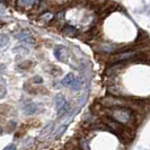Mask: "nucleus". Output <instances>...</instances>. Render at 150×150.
I'll list each match as a JSON object with an SVG mask.
<instances>
[{
    "instance_id": "ddd939ff",
    "label": "nucleus",
    "mask_w": 150,
    "mask_h": 150,
    "mask_svg": "<svg viewBox=\"0 0 150 150\" xmlns=\"http://www.w3.org/2000/svg\"><path fill=\"white\" fill-rule=\"evenodd\" d=\"M33 81H34V83H42V81H43V79H42L41 77H38V76H36V77H34Z\"/></svg>"
},
{
    "instance_id": "1a4fd4ad",
    "label": "nucleus",
    "mask_w": 150,
    "mask_h": 150,
    "mask_svg": "<svg viewBox=\"0 0 150 150\" xmlns=\"http://www.w3.org/2000/svg\"><path fill=\"white\" fill-rule=\"evenodd\" d=\"M80 86H81V79H80L79 77H78V78H75L74 83L70 85V87H71L72 90H79Z\"/></svg>"
},
{
    "instance_id": "39448f33",
    "label": "nucleus",
    "mask_w": 150,
    "mask_h": 150,
    "mask_svg": "<svg viewBox=\"0 0 150 150\" xmlns=\"http://www.w3.org/2000/svg\"><path fill=\"white\" fill-rule=\"evenodd\" d=\"M16 38L19 40V41H22V42H24V43H26V44H32V45L35 44V40L32 38V36L30 35L28 32H22L21 34L16 35Z\"/></svg>"
},
{
    "instance_id": "7ed1b4c3",
    "label": "nucleus",
    "mask_w": 150,
    "mask_h": 150,
    "mask_svg": "<svg viewBox=\"0 0 150 150\" xmlns=\"http://www.w3.org/2000/svg\"><path fill=\"white\" fill-rule=\"evenodd\" d=\"M55 104H57V110L59 115H63L64 113L68 112V110L70 108V105L66 100V98L63 97V95H58L55 98Z\"/></svg>"
},
{
    "instance_id": "6e6552de",
    "label": "nucleus",
    "mask_w": 150,
    "mask_h": 150,
    "mask_svg": "<svg viewBox=\"0 0 150 150\" xmlns=\"http://www.w3.org/2000/svg\"><path fill=\"white\" fill-rule=\"evenodd\" d=\"M75 78L76 77L74 74H68V75L62 79V85H64V86H70L71 83H74Z\"/></svg>"
},
{
    "instance_id": "f03ea898",
    "label": "nucleus",
    "mask_w": 150,
    "mask_h": 150,
    "mask_svg": "<svg viewBox=\"0 0 150 150\" xmlns=\"http://www.w3.org/2000/svg\"><path fill=\"white\" fill-rule=\"evenodd\" d=\"M102 121H103V123L107 127V129L111 130V131H113V132L122 133V132L124 131V128H123V125H122L121 123H119L117 121H115L114 119L110 117V116H107V115L104 116V117L102 119Z\"/></svg>"
},
{
    "instance_id": "f257e3e1",
    "label": "nucleus",
    "mask_w": 150,
    "mask_h": 150,
    "mask_svg": "<svg viewBox=\"0 0 150 150\" xmlns=\"http://www.w3.org/2000/svg\"><path fill=\"white\" fill-rule=\"evenodd\" d=\"M106 112H107V116L117 121L121 124H128L132 120V116H133L132 111L125 106L111 107L110 110H106Z\"/></svg>"
},
{
    "instance_id": "0eeeda50",
    "label": "nucleus",
    "mask_w": 150,
    "mask_h": 150,
    "mask_svg": "<svg viewBox=\"0 0 150 150\" xmlns=\"http://www.w3.org/2000/svg\"><path fill=\"white\" fill-rule=\"evenodd\" d=\"M38 2V0H18L17 1L18 6H21V7H30V6H34Z\"/></svg>"
},
{
    "instance_id": "4468645a",
    "label": "nucleus",
    "mask_w": 150,
    "mask_h": 150,
    "mask_svg": "<svg viewBox=\"0 0 150 150\" xmlns=\"http://www.w3.org/2000/svg\"><path fill=\"white\" fill-rule=\"evenodd\" d=\"M4 150H17V149H16V147L14 144H9V146H7Z\"/></svg>"
},
{
    "instance_id": "f3484780",
    "label": "nucleus",
    "mask_w": 150,
    "mask_h": 150,
    "mask_svg": "<svg viewBox=\"0 0 150 150\" xmlns=\"http://www.w3.org/2000/svg\"><path fill=\"white\" fill-rule=\"evenodd\" d=\"M2 133V129H1V127H0V134Z\"/></svg>"
},
{
    "instance_id": "20e7f679",
    "label": "nucleus",
    "mask_w": 150,
    "mask_h": 150,
    "mask_svg": "<svg viewBox=\"0 0 150 150\" xmlns=\"http://www.w3.org/2000/svg\"><path fill=\"white\" fill-rule=\"evenodd\" d=\"M54 55H55V58H57L58 60L66 62L68 59V55H69L68 49L64 47L63 45H58V46H55V49H54Z\"/></svg>"
},
{
    "instance_id": "423d86ee",
    "label": "nucleus",
    "mask_w": 150,
    "mask_h": 150,
    "mask_svg": "<svg viewBox=\"0 0 150 150\" xmlns=\"http://www.w3.org/2000/svg\"><path fill=\"white\" fill-rule=\"evenodd\" d=\"M38 104H35V103H30L28 105H26L24 107V112L26 113L27 115H32V114H35V113L38 111Z\"/></svg>"
},
{
    "instance_id": "2eb2a0df",
    "label": "nucleus",
    "mask_w": 150,
    "mask_h": 150,
    "mask_svg": "<svg viewBox=\"0 0 150 150\" xmlns=\"http://www.w3.org/2000/svg\"><path fill=\"white\" fill-rule=\"evenodd\" d=\"M66 129H67V125H63V127H62V129H60V130H59V133L57 134V137H60V135L63 133V131H64Z\"/></svg>"
},
{
    "instance_id": "9b49d317",
    "label": "nucleus",
    "mask_w": 150,
    "mask_h": 150,
    "mask_svg": "<svg viewBox=\"0 0 150 150\" xmlns=\"http://www.w3.org/2000/svg\"><path fill=\"white\" fill-rule=\"evenodd\" d=\"M63 33H64V34H67V35H74L75 33H77V30H76L75 27H72V26L68 25V26H66V27L63 28Z\"/></svg>"
},
{
    "instance_id": "9d476101",
    "label": "nucleus",
    "mask_w": 150,
    "mask_h": 150,
    "mask_svg": "<svg viewBox=\"0 0 150 150\" xmlns=\"http://www.w3.org/2000/svg\"><path fill=\"white\" fill-rule=\"evenodd\" d=\"M79 147H80L81 150H90L87 139H80V140H79Z\"/></svg>"
},
{
    "instance_id": "dca6fc26",
    "label": "nucleus",
    "mask_w": 150,
    "mask_h": 150,
    "mask_svg": "<svg viewBox=\"0 0 150 150\" xmlns=\"http://www.w3.org/2000/svg\"><path fill=\"white\" fill-rule=\"evenodd\" d=\"M4 71H5V66H4V64H0V75H1Z\"/></svg>"
},
{
    "instance_id": "f8f14e48",
    "label": "nucleus",
    "mask_w": 150,
    "mask_h": 150,
    "mask_svg": "<svg viewBox=\"0 0 150 150\" xmlns=\"http://www.w3.org/2000/svg\"><path fill=\"white\" fill-rule=\"evenodd\" d=\"M8 42H9V38H8L7 35H2V36L0 38V47L4 49V47L8 44Z\"/></svg>"
}]
</instances>
